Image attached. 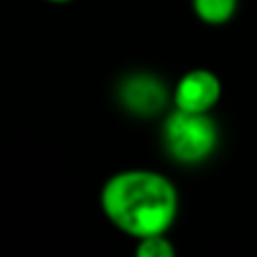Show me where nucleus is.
Here are the masks:
<instances>
[{"mask_svg":"<svg viewBox=\"0 0 257 257\" xmlns=\"http://www.w3.org/2000/svg\"><path fill=\"white\" fill-rule=\"evenodd\" d=\"M99 208L115 230L131 239H142L172 230L181 196L169 176L154 169L133 167L115 172L104 181Z\"/></svg>","mask_w":257,"mask_h":257,"instance_id":"1","label":"nucleus"},{"mask_svg":"<svg viewBox=\"0 0 257 257\" xmlns=\"http://www.w3.org/2000/svg\"><path fill=\"white\" fill-rule=\"evenodd\" d=\"M163 149L174 163L194 167L217 154L221 131L210 113H187L172 108L160 128Z\"/></svg>","mask_w":257,"mask_h":257,"instance_id":"2","label":"nucleus"},{"mask_svg":"<svg viewBox=\"0 0 257 257\" xmlns=\"http://www.w3.org/2000/svg\"><path fill=\"white\" fill-rule=\"evenodd\" d=\"M223 97L221 77L210 68L183 72L172 88V108L187 113H212Z\"/></svg>","mask_w":257,"mask_h":257,"instance_id":"3","label":"nucleus"},{"mask_svg":"<svg viewBox=\"0 0 257 257\" xmlns=\"http://www.w3.org/2000/svg\"><path fill=\"white\" fill-rule=\"evenodd\" d=\"M117 99L122 108L138 117H156L172 104V90L151 72H133L120 81Z\"/></svg>","mask_w":257,"mask_h":257,"instance_id":"4","label":"nucleus"},{"mask_svg":"<svg viewBox=\"0 0 257 257\" xmlns=\"http://www.w3.org/2000/svg\"><path fill=\"white\" fill-rule=\"evenodd\" d=\"M192 12L203 25L223 27L237 16L239 0H190Z\"/></svg>","mask_w":257,"mask_h":257,"instance_id":"5","label":"nucleus"},{"mask_svg":"<svg viewBox=\"0 0 257 257\" xmlns=\"http://www.w3.org/2000/svg\"><path fill=\"white\" fill-rule=\"evenodd\" d=\"M136 255L138 257H174L176 255V246L167 237V232L160 235H149L136 239Z\"/></svg>","mask_w":257,"mask_h":257,"instance_id":"6","label":"nucleus"},{"mask_svg":"<svg viewBox=\"0 0 257 257\" xmlns=\"http://www.w3.org/2000/svg\"><path fill=\"white\" fill-rule=\"evenodd\" d=\"M45 3H52V5H68V3H75V0H45Z\"/></svg>","mask_w":257,"mask_h":257,"instance_id":"7","label":"nucleus"}]
</instances>
